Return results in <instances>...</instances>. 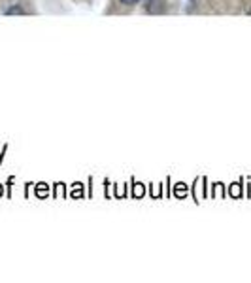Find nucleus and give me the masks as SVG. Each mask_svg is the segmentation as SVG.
Returning <instances> with one entry per match:
<instances>
[{
  "mask_svg": "<svg viewBox=\"0 0 251 283\" xmlns=\"http://www.w3.org/2000/svg\"><path fill=\"white\" fill-rule=\"evenodd\" d=\"M121 2L125 4V6H132V4H138L140 0H121Z\"/></svg>",
  "mask_w": 251,
  "mask_h": 283,
  "instance_id": "obj_2",
  "label": "nucleus"
},
{
  "mask_svg": "<svg viewBox=\"0 0 251 283\" xmlns=\"http://www.w3.org/2000/svg\"><path fill=\"white\" fill-rule=\"evenodd\" d=\"M0 194H2V185H0Z\"/></svg>",
  "mask_w": 251,
  "mask_h": 283,
  "instance_id": "obj_3",
  "label": "nucleus"
},
{
  "mask_svg": "<svg viewBox=\"0 0 251 283\" xmlns=\"http://www.w3.org/2000/svg\"><path fill=\"white\" fill-rule=\"evenodd\" d=\"M13 13H25V10L21 6H12L6 10V15H13Z\"/></svg>",
  "mask_w": 251,
  "mask_h": 283,
  "instance_id": "obj_1",
  "label": "nucleus"
}]
</instances>
